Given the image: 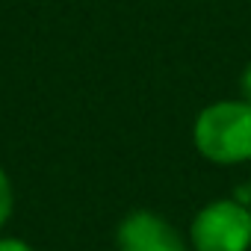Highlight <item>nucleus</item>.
I'll list each match as a JSON object with an SVG mask.
<instances>
[{
    "mask_svg": "<svg viewBox=\"0 0 251 251\" xmlns=\"http://www.w3.org/2000/svg\"><path fill=\"white\" fill-rule=\"evenodd\" d=\"M192 145L213 166H236L251 160V103L216 100L195 115Z\"/></svg>",
    "mask_w": 251,
    "mask_h": 251,
    "instance_id": "nucleus-1",
    "label": "nucleus"
},
{
    "mask_svg": "<svg viewBox=\"0 0 251 251\" xmlns=\"http://www.w3.org/2000/svg\"><path fill=\"white\" fill-rule=\"evenodd\" d=\"M195 251H248L251 248V207L239 198H219L204 204L189 225Z\"/></svg>",
    "mask_w": 251,
    "mask_h": 251,
    "instance_id": "nucleus-2",
    "label": "nucleus"
},
{
    "mask_svg": "<svg viewBox=\"0 0 251 251\" xmlns=\"http://www.w3.org/2000/svg\"><path fill=\"white\" fill-rule=\"evenodd\" d=\"M118 251H186L180 230L154 210H133L118 222Z\"/></svg>",
    "mask_w": 251,
    "mask_h": 251,
    "instance_id": "nucleus-3",
    "label": "nucleus"
},
{
    "mask_svg": "<svg viewBox=\"0 0 251 251\" xmlns=\"http://www.w3.org/2000/svg\"><path fill=\"white\" fill-rule=\"evenodd\" d=\"M12 210H15V189H12V180L9 175L0 166V230L6 227V222L12 219Z\"/></svg>",
    "mask_w": 251,
    "mask_h": 251,
    "instance_id": "nucleus-4",
    "label": "nucleus"
},
{
    "mask_svg": "<svg viewBox=\"0 0 251 251\" xmlns=\"http://www.w3.org/2000/svg\"><path fill=\"white\" fill-rule=\"evenodd\" d=\"M0 251H36V248L18 236H0Z\"/></svg>",
    "mask_w": 251,
    "mask_h": 251,
    "instance_id": "nucleus-5",
    "label": "nucleus"
},
{
    "mask_svg": "<svg viewBox=\"0 0 251 251\" xmlns=\"http://www.w3.org/2000/svg\"><path fill=\"white\" fill-rule=\"evenodd\" d=\"M239 92H242V100H248L251 103V62L242 68V74H239Z\"/></svg>",
    "mask_w": 251,
    "mask_h": 251,
    "instance_id": "nucleus-6",
    "label": "nucleus"
},
{
    "mask_svg": "<svg viewBox=\"0 0 251 251\" xmlns=\"http://www.w3.org/2000/svg\"><path fill=\"white\" fill-rule=\"evenodd\" d=\"M248 207H251V204H248Z\"/></svg>",
    "mask_w": 251,
    "mask_h": 251,
    "instance_id": "nucleus-7",
    "label": "nucleus"
}]
</instances>
